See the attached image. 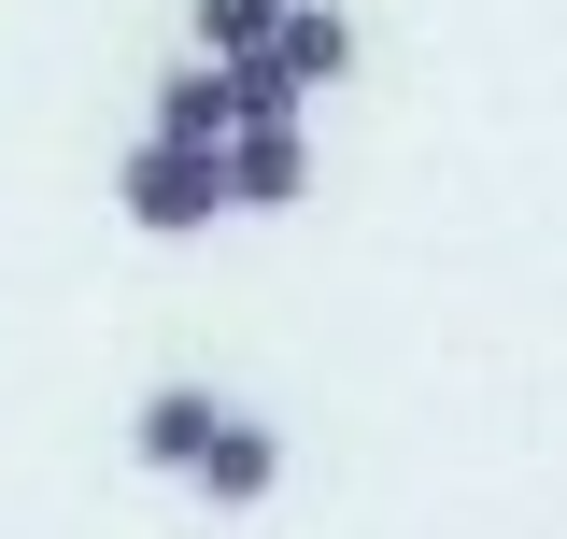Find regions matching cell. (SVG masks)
<instances>
[{"label": "cell", "mask_w": 567, "mask_h": 539, "mask_svg": "<svg viewBox=\"0 0 567 539\" xmlns=\"http://www.w3.org/2000/svg\"><path fill=\"white\" fill-rule=\"evenodd\" d=\"M213 185H227V213H284L298 185H312V142H298V114H241V129L213 142Z\"/></svg>", "instance_id": "cell-1"}, {"label": "cell", "mask_w": 567, "mask_h": 539, "mask_svg": "<svg viewBox=\"0 0 567 539\" xmlns=\"http://www.w3.org/2000/svg\"><path fill=\"white\" fill-rule=\"evenodd\" d=\"M227 213V185H213V156H185V142H142L128 156V227H156V242H185V227H213Z\"/></svg>", "instance_id": "cell-2"}, {"label": "cell", "mask_w": 567, "mask_h": 539, "mask_svg": "<svg viewBox=\"0 0 567 539\" xmlns=\"http://www.w3.org/2000/svg\"><path fill=\"white\" fill-rule=\"evenodd\" d=\"M256 71H270L284 100H312V85H341V71H354V29L327 14V0H284L270 43H256Z\"/></svg>", "instance_id": "cell-3"}, {"label": "cell", "mask_w": 567, "mask_h": 539, "mask_svg": "<svg viewBox=\"0 0 567 539\" xmlns=\"http://www.w3.org/2000/svg\"><path fill=\"white\" fill-rule=\"evenodd\" d=\"M185 482H199L213 511H256V497L284 482V440L256 426V411H213V440H199V469H185Z\"/></svg>", "instance_id": "cell-4"}, {"label": "cell", "mask_w": 567, "mask_h": 539, "mask_svg": "<svg viewBox=\"0 0 567 539\" xmlns=\"http://www.w3.org/2000/svg\"><path fill=\"white\" fill-rule=\"evenodd\" d=\"M213 411H227L213 384H156V398L128 411V455H142V469H171V482H185V469H199V440H213Z\"/></svg>", "instance_id": "cell-5"}, {"label": "cell", "mask_w": 567, "mask_h": 539, "mask_svg": "<svg viewBox=\"0 0 567 539\" xmlns=\"http://www.w3.org/2000/svg\"><path fill=\"white\" fill-rule=\"evenodd\" d=\"M227 129H241V100H227V71H213V58H185L171 85H156V129H142V142H185V156H213Z\"/></svg>", "instance_id": "cell-6"}, {"label": "cell", "mask_w": 567, "mask_h": 539, "mask_svg": "<svg viewBox=\"0 0 567 539\" xmlns=\"http://www.w3.org/2000/svg\"><path fill=\"white\" fill-rule=\"evenodd\" d=\"M270 14H284V0H199V58H213V71H241L256 43H270Z\"/></svg>", "instance_id": "cell-7"}]
</instances>
